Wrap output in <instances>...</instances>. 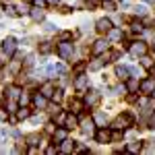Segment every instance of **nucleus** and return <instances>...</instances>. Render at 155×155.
Returning <instances> with one entry per match:
<instances>
[{"label":"nucleus","instance_id":"nucleus-45","mask_svg":"<svg viewBox=\"0 0 155 155\" xmlns=\"http://www.w3.org/2000/svg\"><path fill=\"white\" fill-rule=\"evenodd\" d=\"M2 120H6V110L0 107V122H2Z\"/></svg>","mask_w":155,"mask_h":155},{"label":"nucleus","instance_id":"nucleus-7","mask_svg":"<svg viewBox=\"0 0 155 155\" xmlns=\"http://www.w3.org/2000/svg\"><path fill=\"white\" fill-rule=\"evenodd\" d=\"M52 139H54V143H62V141H66L68 139V128L66 126H58L54 134H52Z\"/></svg>","mask_w":155,"mask_h":155},{"label":"nucleus","instance_id":"nucleus-18","mask_svg":"<svg viewBox=\"0 0 155 155\" xmlns=\"http://www.w3.org/2000/svg\"><path fill=\"white\" fill-rule=\"evenodd\" d=\"M29 15H31V19H33V21H41V19H44V8L33 6V8L29 11Z\"/></svg>","mask_w":155,"mask_h":155},{"label":"nucleus","instance_id":"nucleus-32","mask_svg":"<svg viewBox=\"0 0 155 155\" xmlns=\"http://www.w3.org/2000/svg\"><path fill=\"white\" fill-rule=\"evenodd\" d=\"M153 64H155V62L151 58H147V54H145V56H143V66H145V68H151Z\"/></svg>","mask_w":155,"mask_h":155},{"label":"nucleus","instance_id":"nucleus-12","mask_svg":"<svg viewBox=\"0 0 155 155\" xmlns=\"http://www.w3.org/2000/svg\"><path fill=\"white\" fill-rule=\"evenodd\" d=\"M81 128H83L85 134H91V132L95 130V120H93V118H85V120H83V126H81Z\"/></svg>","mask_w":155,"mask_h":155},{"label":"nucleus","instance_id":"nucleus-41","mask_svg":"<svg viewBox=\"0 0 155 155\" xmlns=\"http://www.w3.org/2000/svg\"><path fill=\"white\" fill-rule=\"evenodd\" d=\"M11 71H15V72L19 71V60H12L11 62Z\"/></svg>","mask_w":155,"mask_h":155},{"label":"nucleus","instance_id":"nucleus-20","mask_svg":"<svg viewBox=\"0 0 155 155\" xmlns=\"http://www.w3.org/2000/svg\"><path fill=\"white\" fill-rule=\"evenodd\" d=\"M128 72H130V68H126V66H118V68H116V77H120L122 81H126V79H128Z\"/></svg>","mask_w":155,"mask_h":155},{"label":"nucleus","instance_id":"nucleus-29","mask_svg":"<svg viewBox=\"0 0 155 155\" xmlns=\"http://www.w3.org/2000/svg\"><path fill=\"white\" fill-rule=\"evenodd\" d=\"M29 101H31V97L27 95V93H21V95H19V106H27Z\"/></svg>","mask_w":155,"mask_h":155},{"label":"nucleus","instance_id":"nucleus-44","mask_svg":"<svg viewBox=\"0 0 155 155\" xmlns=\"http://www.w3.org/2000/svg\"><path fill=\"white\" fill-rule=\"evenodd\" d=\"M54 130H56L54 124H48V126H46V132H50V134H54Z\"/></svg>","mask_w":155,"mask_h":155},{"label":"nucleus","instance_id":"nucleus-33","mask_svg":"<svg viewBox=\"0 0 155 155\" xmlns=\"http://www.w3.org/2000/svg\"><path fill=\"white\" fill-rule=\"evenodd\" d=\"M4 12H6V15H8V17H15V15H17V8H15V6H11V4H8V6H6V8H4Z\"/></svg>","mask_w":155,"mask_h":155},{"label":"nucleus","instance_id":"nucleus-23","mask_svg":"<svg viewBox=\"0 0 155 155\" xmlns=\"http://www.w3.org/2000/svg\"><path fill=\"white\" fill-rule=\"evenodd\" d=\"M52 50H54V46H52L50 41H41V44H39V52H41V54H50Z\"/></svg>","mask_w":155,"mask_h":155},{"label":"nucleus","instance_id":"nucleus-43","mask_svg":"<svg viewBox=\"0 0 155 155\" xmlns=\"http://www.w3.org/2000/svg\"><path fill=\"white\" fill-rule=\"evenodd\" d=\"M130 72L134 74V77H137V79H139V77L143 74V72H141V68H130Z\"/></svg>","mask_w":155,"mask_h":155},{"label":"nucleus","instance_id":"nucleus-6","mask_svg":"<svg viewBox=\"0 0 155 155\" xmlns=\"http://www.w3.org/2000/svg\"><path fill=\"white\" fill-rule=\"evenodd\" d=\"M15 50H17V39H15V37H6V39L2 41V52H4V56H6V58L12 56Z\"/></svg>","mask_w":155,"mask_h":155},{"label":"nucleus","instance_id":"nucleus-34","mask_svg":"<svg viewBox=\"0 0 155 155\" xmlns=\"http://www.w3.org/2000/svg\"><path fill=\"white\" fill-rule=\"evenodd\" d=\"M52 99H54V101L58 104L60 99H62V89H56V91H54V95H52Z\"/></svg>","mask_w":155,"mask_h":155},{"label":"nucleus","instance_id":"nucleus-1","mask_svg":"<svg viewBox=\"0 0 155 155\" xmlns=\"http://www.w3.org/2000/svg\"><path fill=\"white\" fill-rule=\"evenodd\" d=\"M130 124H132L130 114H120V116H116V120L112 122V128H114V130H116V128H118V130H124V128H128Z\"/></svg>","mask_w":155,"mask_h":155},{"label":"nucleus","instance_id":"nucleus-24","mask_svg":"<svg viewBox=\"0 0 155 155\" xmlns=\"http://www.w3.org/2000/svg\"><path fill=\"white\" fill-rule=\"evenodd\" d=\"M141 149H143V145H141V143H128V145H126V151H130V153H139Z\"/></svg>","mask_w":155,"mask_h":155},{"label":"nucleus","instance_id":"nucleus-14","mask_svg":"<svg viewBox=\"0 0 155 155\" xmlns=\"http://www.w3.org/2000/svg\"><path fill=\"white\" fill-rule=\"evenodd\" d=\"M106 35H107V41H118V39H122V29H116V27H112V29L107 31Z\"/></svg>","mask_w":155,"mask_h":155},{"label":"nucleus","instance_id":"nucleus-40","mask_svg":"<svg viewBox=\"0 0 155 155\" xmlns=\"http://www.w3.org/2000/svg\"><path fill=\"white\" fill-rule=\"evenodd\" d=\"M58 151H60V149H58V147H54V145L46 149V153H48V155H54V153H58Z\"/></svg>","mask_w":155,"mask_h":155},{"label":"nucleus","instance_id":"nucleus-22","mask_svg":"<svg viewBox=\"0 0 155 155\" xmlns=\"http://www.w3.org/2000/svg\"><path fill=\"white\" fill-rule=\"evenodd\" d=\"M93 120H95V124H99V126H106V122H107V118H106L104 112H97L95 116H93Z\"/></svg>","mask_w":155,"mask_h":155},{"label":"nucleus","instance_id":"nucleus-50","mask_svg":"<svg viewBox=\"0 0 155 155\" xmlns=\"http://www.w3.org/2000/svg\"><path fill=\"white\" fill-rule=\"evenodd\" d=\"M153 62H155V54H153Z\"/></svg>","mask_w":155,"mask_h":155},{"label":"nucleus","instance_id":"nucleus-21","mask_svg":"<svg viewBox=\"0 0 155 155\" xmlns=\"http://www.w3.org/2000/svg\"><path fill=\"white\" fill-rule=\"evenodd\" d=\"M139 87H141V83H139V79H130V81L126 83V89H128L130 93H134V91H139Z\"/></svg>","mask_w":155,"mask_h":155},{"label":"nucleus","instance_id":"nucleus-47","mask_svg":"<svg viewBox=\"0 0 155 155\" xmlns=\"http://www.w3.org/2000/svg\"><path fill=\"white\" fill-rule=\"evenodd\" d=\"M48 4H58V0H48Z\"/></svg>","mask_w":155,"mask_h":155},{"label":"nucleus","instance_id":"nucleus-31","mask_svg":"<svg viewBox=\"0 0 155 155\" xmlns=\"http://www.w3.org/2000/svg\"><path fill=\"white\" fill-rule=\"evenodd\" d=\"M143 29H145V27L139 23V21H134V23H132V33H141Z\"/></svg>","mask_w":155,"mask_h":155},{"label":"nucleus","instance_id":"nucleus-30","mask_svg":"<svg viewBox=\"0 0 155 155\" xmlns=\"http://www.w3.org/2000/svg\"><path fill=\"white\" fill-rule=\"evenodd\" d=\"M104 8L106 11H116V2L114 0H104Z\"/></svg>","mask_w":155,"mask_h":155},{"label":"nucleus","instance_id":"nucleus-35","mask_svg":"<svg viewBox=\"0 0 155 155\" xmlns=\"http://www.w3.org/2000/svg\"><path fill=\"white\" fill-rule=\"evenodd\" d=\"M71 37H72L71 31H62V33H60V39H62V41H68Z\"/></svg>","mask_w":155,"mask_h":155},{"label":"nucleus","instance_id":"nucleus-9","mask_svg":"<svg viewBox=\"0 0 155 155\" xmlns=\"http://www.w3.org/2000/svg\"><path fill=\"white\" fill-rule=\"evenodd\" d=\"M99 99H101V95L97 93V91H89L87 95H85V106H97L99 104Z\"/></svg>","mask_w":155,"mask_h":155},{"label":"nucleus","instance_id":"nucleus-16","mask_svg":"<svg viewBox=\"0 0 155 155\" xmlns=\"http://www.w3.org/2000/svg\"><path fill=\"white\" fill-rule=\"evenodd\" d=\"M83 107H85V101H83V99H71L72 114H81V112H83Z\"/></svg>","mask_w":155,"mask_h":155},{"label":"nucleus","instance_id":"nucleus-4","mask_svg":"<svg viewBox=\"0 0 155 155\" xmlns=\"http://www.w3.org/2000/svg\"><path fill=\"white\" fill-rule=\"evenodd\" d=\"M72 52H74V46H72V41H60L58 44V54L62 56V58H71Z\"/></svg>","mask_w":155,"mask_h":155},{"label":"nucleus","instance_id":"nucleus-49","mask_svg":"<svg viewBox=\"0 0 155 155\" xmlns=\"http://www.w3.org/2000/svg\"><path fill=\"white\" fill-rule=\"evenodd\" d=\"M145 2H155V0H145Z\"/></svg>","mask_w":155,"mask_h":155},{"label":"nucleus","instance_id":"nucleus-27","mask_svg":"<svg viewBox=\"0 0 155 155\" xmlns=\"http://www.w3.org/2000/svg\"><path fill=\"white\" fill-rule=\"evenodd\" d=\"M27 145H31V147L39 145V134H35V132H33V134H29V137H27Z\"/></svg>","mask_w":155,"mask_h":155},{"label":"nucleus","instance_id":"nucleus-28","mask_svg":"<svg viewBox=\"0 0 155 155\" xmlns=\"http://www.w3.org/2000/svg\"><path fill=\"white\" fill-rule=\"evenodd\" d=\"M21 91H19V87L15 85V87H8V93H6V97H11V99H15V97L19 95Z\"/></svg>","mask_w":155,"mask_h":155},{"label":"nucleus","instance_id":"nucleus-3","mask_svg":"<svg viewBox=\"0 0 155 155\" xmlns=\"http://www.w3.org/2000/svg\"><path fill=\"white\" fill-rule=\"evenodd\" d=\"M95 141L97 143H112V130L106 126H99L95 130Z\"/></svg>","mask_w":155,"mask_h":155},{"label":"nucleus","instance_id":"nucleus-26","mask_svg":"<svg viewBox=\"0 0 155 155\" xmlns=\"http://www.w3.org/2000/svg\"><path fill=\"white\" fill-rule=\"evenodd\" d=\"M104 66V60L101 58H97V60H93V62H89V71H99Z\"/></svg>","mask_w":155,"mask_h":155},{"label":"nucleus","instance_id":"nucleus-42","mask_svg":"<svg viewBox=\"0 0 155 155\" xmlns=\"http://www.w3.org/2000/svg\"><path fill=\"white\" fill-rule=\"evenodd\" d=\"M85 66H87V64H85V62H79V64H77V66H74V71H77V72H81V71H83V68H85Z\"/></svg>","mask_w":155,"mask_h":155},{"label":"nucleus","instance_id":"nucleus-48","mask_svg":"<svg viewBox=\"0 0 155 155\" xmlns=\"http://www.w3.org/2000/svg\"><path fill=\"white\" fill-rule=\"evenodd\" d=\"M85 2H89V4H93V2H95V0H85Z\"/></svg>","mask_w":155,"mask_h":155},{"label":"nucleus","instance_id":"nucleus-36","mask_svg":"<svg viewBox=\"0 0 155 155\" xmlns=\"http://www.w3.org/2000/svg\"><path fill=\"white\" fill-rule=\"evenodd\" d=\"M132 11L137 12V15H141V17H143V15H147V8H145V6H134Z\"/></svg>","mask_w":155,"mask_h":155},{"label":"nucleus","instance_id":"nucleus-8","mask_svg":"<svg viewBox=\"0 0 155 155\" xmlns=\"http://www.w3.org/2000/svg\"><path fill=\"white\" fill-rule=\"evenodd\" d=\"M95 29L99 31V33H107L110 29H112V21L107 19V17H104V19H99L95 23Z\"/></svg>","mask_w":155,"mask_h":155},{"label":"nucleus","instance_id":"nucleus-13","mask_svg":"<svg viewBox=\"0 0 155 155\" xmlns=\"http://www.w3.org/2000/svg\"><path fill=\"white\" fill-rule=\"evenodd\" d=\"M33 104H35V107L44 110V107L48 106V97L44 95V93H37V95H33Z\"/></svg>","mask_w":155,"mask_h":155},{"label":"nucleus","instance_id":"nucleus-15","mask_svg":"<svg viewBox=\"0 0 155 155\" xmlns=\"http://www.w3.org/2000/svg\"><path fill=\"white\" fill-rule=\"evenodd\" d=\"M64 126L71 130V128H74V126H79V120H77V114H66V120H64Z\"/></svg>","mask_w":155,"mask_h":155},{"label":"nucleus","instance_id":"nucleus-5","mask_svg":"<svg viewBox=\"0 0 155 155\" xmlns=\"http://www.w3.org/2000/svg\"><path fill=\"white\" fill-rule=\"evenodd\" d=\"M139 89H141V93H145V95H151V93H155V79H153V77H147V79H143Z\"/></svg>","mask_w":155,"mask_h":155},{"label":"nucleus","instance_id":"nucleus-39","mask_svg":"<svg viewBox=\"0 0 155 155\" xmlns=\"http://www.w3.org/2000/svg\"><path fill=\"white\" fill-rule=\"evenodd\" d=\"M29 11H31V8H27L25 4H21V6H17V12H19V15H27Z\"/></svg>","mask_w":155,"mask_h":155},{"label":"nucleus","instance_id":"nucleus-19","mask_svg":"<svg viewBox=\"0 0 155 155\" xmlns=\"http://www.w3.org/2000/svg\"><path fill=\"white\" fill-rule=\"evenodd\" d=\"M54 91H56V89H54V85H52V83H44L39 93H44L46 97H52V95H54Z\"/></svg>","mask_w":155,"mask_h":155},{"label":"nucleus","instance_id":"nucleus-11","mask_svg":"<svg viewBox=\"0 0 155 155\" xmlns=\"http://www.w3.org/2000/svg\"><path fill=\"white\" fill-rule=\"evenodd\" d=\"M74 87H77L79 91H85V89L89 87V77H85V74H77V79H74Z\"/></svg>","mask_w":155,"mask_h":155},{"label":"nucleus","instance_id":"nucleus-2","mask_svg":"<svg viewBox=\"0 0 155 155\" xmlns=\"http://www.w3.org/2000/svg\"><path fill=\"white\" fill-rule=\"evenodd\" d=\"M147 50H149V46H147L145 41H132L130 46H128V52H130L132 56H137V58H139V56L143 58L145 54H147Z\"/></svg>","mask_w":155,"mask_h":155},{"label":"nucleus","instance_id":"nucleus-25","mask_svg":"<svg viewBox=\"0 0 155 155\" xmlns=\"http://www.w3.org/2000/svg\"><path fill=\"white\" fill-rule=\"evenodd\" d=\"M29 114H31V112H29V107H27V106H21L19 114H17V118H19V120H25V118H29Z\"/></svg>","mask_w":155,"mask_h":155},{"label":"nucleus","instance_id":"nucleus-38","mask_svg":"<svg viewBox=\"0 0 155 155\" xmlns=\"http://www.w3.org/2000/svg\"><path fill=\"white\" fill-rule=\"evenodd\" d=\"M31 2H33V6H39V8H44L48 4V0H31Z\"/></svg>","mask_w":155,"mask_h":155},{"label":"nucleus","instance_id":"nucleus-10","mask_svg":"<svg viewBox=\"0 0 155 155\" xmlns=\"http://www.w3.org/2000/svg\"><path fill=\"white\" fill-rule=\"evenodd\" d=\"M107 46H110L107 39H97L95 44H93V48H91V52H93V54H104L107 50Z\"/></svg>","mask_w":155,"mask_h":155},{"label":"nucleus","instance_id":"nucleus-51","mask_svg":"<svg viewBox=\"0 0 155 155\" xmlns=\"http://www.w3.org/2000/svg\"><path fill=\"white\" fill-rule=\"evenodd\" d=\"M153 48H155V41H153Z\"/></svg>","mask_w":155,"mask_h":155},{"label":"nucleus","instance_id":"nucleus-37","mask_svg":"<svg viewBox=\"0 0 155 155\" xmlns=\"http://www.w3.org/2000/svg\"><path fill=\"white\" fill-rule=\"evenodd\" d=\"M64 120H66V112H60V114H58V118H56V122L64 126Z\"/></svg>","mask_w":155,"mask_h":155},{"label":"nucleus","instance_id":"nucleus-17","mask_svg":"<svg viewBox=\"0 0 155 155\" xmlns=\"http://www.w3.org/2000/svg\"><path fill=\"white\" fill-rule=\"evenodd\" d=\"M74 147H77L74 141H68V139H66V141H62V143H60V151H62V153H72V151H74Z\"/></svg>","mask_w":155,"mask_h":155},{"label":"nucleus","instance_id":"nucleus-46","mask_svg":"<svg viewBox=\"0 0 155 155\" xmlns=\"http://www.w3.org/2000/svg\"><path fill=\"white\" fill-rule=\"evenodd\" d=\"M44 29H46V31H54L56 27H54V25H52V23H46V27H44Z\"/></svg>","mask_w":155,"mask_h":155}]
</instances>
